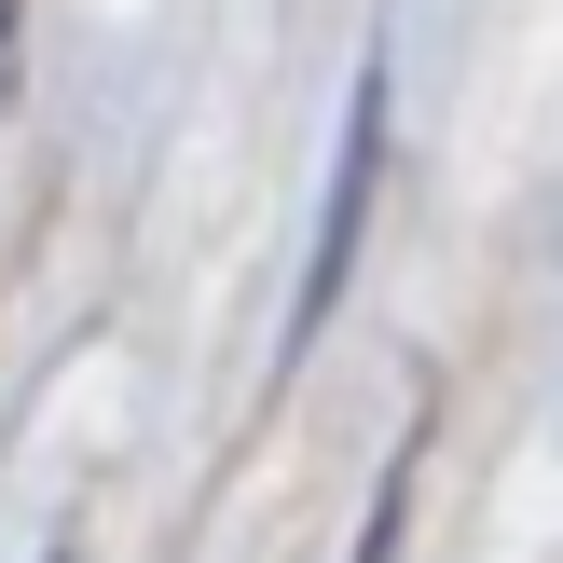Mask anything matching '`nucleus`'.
I'll list each match as a JSON object with an SVG mask.
<instances>
[{
  "label": "nucleus",
  "mask_w": 563,
  "mask_h": 563,
  "mask_svg": "<svg viewBox=\"0 0 563 563\" xmlns=\"http://www.w3.org/2000/svg\"><path fill=\"white\" fill-rule=\"evenodd\" d=\"M372 165H385V69H357V110H344V165H330V207H317V262H302V317L289 344L344 302V262H357V220H372Z\"/></svg>",
  "instance_id": "nucleus-1"
},
{
  "label": "nucleus",
  "mask_w": 563,
  "mask_h": 563,
  "mask_svg": "<svg viewBox=\"0 0 563 563\" xmlns=\"http://www.w3.org/2000/svg\"><path fill=\"white\" fill-rule=\"evenodd\" d=\"M14 27H27V0H0V82H14Z\"/></svg>",
  "instance_id": "nucleus-2"
}]
</instances>
